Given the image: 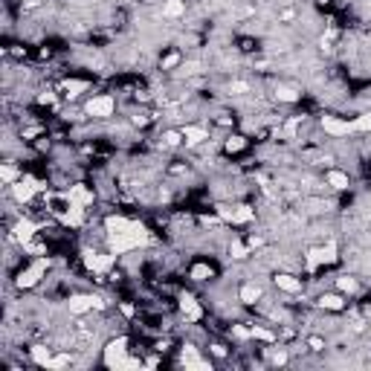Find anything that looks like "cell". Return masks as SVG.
<instances>
[{
  "label": "cell",
  "instance_id": "cell-28",
  "mask_svg": "<svg viewBox=\"0 0 371 371\" xmlns=\"http://www.w3.org/2000/svg\"><path fill=\"white\" fill-rule=\"evenodd\" d=\"M275 96L281 99V102H299V93H296L293 87H278V90H275Z\"/></svg>",
  "mask_w": 371,
  "mask_h": 371
},
{
  "label": "cell",
  "instance_id": "cell-27",
  "mask_svg": "<svg viewBox=\"0 0 371 371\" xmlns=\"http://www.w3.org/2000/svg\"><path fill=\"white\" fill-rule=\"evenodd\" d=\"M183 0H168L165 3V9H163V15H168V18H177V15H183Z\"/></svg>",
  "mask_w": 371,
  "mask_h": 371
},
{
  "label": "cell",
  "instance_id": "cell-6",
  "mask_svg": "<svg viewBox=\"0 0 371 371\" xmlns=\"http://www.w3.org/2000/svg\"><path fill=\"white\" fill-rule=\"evenodd\" d=\"M41 189V183L32 177H21L18 183H12V197L18 200V203H29L32 200V194Z\"/></svg>",
  "mask_w": 371,
  "mask_h": 371
},
{
  "label": "cell",
  "instance_id": "cell-18",
  "mask_svg": "<svg viewBox=\"0 0 371 371\" xmlns=\"http://www.w3.org/2000/svg\"><path fill=\"white\" fill-rule=\"evenodd\" d=\"M64 223L67 226H82V220H84V206H79V203H73V206L67 209V215H64Z\"/></svg>",
  "mask_w": 371,
  "mask_h": 371
},
{
  "label": "cell",
  "instance_id": "cell-3",
  "mask_svg": "<svg viewBox=\"0 0 371 371\" xmlns=\"http://www.w3.org/2000/svg\"><path fill=\"white\" fill-rule=\"evenodd\" d=\"M47 267H50V258H38V261L32 264V267H27L24 273L15 278V284L21 290H29V287H35L38 281L44 278V273H47Z\"/></svg>",
  "mask_w": 371,
  "mask_h": 371
},
{
  "label": "cell",
  "instance_id": "cell-29",
  "mask_svg": "<svg viewBox=\"0 0 371 371\" xmlns=\"http://www.w3.org/2000/svg\"><path fill=\"white\" fill-rule=\"evenodd\" d=\"M252 220V209L249 206H235V223H247Z\"/></svg>",
  "mask_w": 371,
  "mask_h": 371
},
{
  "label": "cell",
  "instance_id": "cell-36",
  "mask_svg": "<svg viewBox=\"0 0 371 371\" xmlns=\"http://www.w3.org/2000/svg\"><path fill=\"white\" fill-rule=\"evenodd\" d=\"M55 102V96L53 93H50V90H47V93H41V96H38V105H53Z\"/></svg>",
  "mask_w": 371,
  "mask_h": 371
},
{
  "label": "cell",
  "instance_id": "cell-24",
  "mask_svg": "<svg viewBox=\"0 0 371 371\" xmlns=\"http://www.w3.org/2000/svg\"><path fill=\"white\" fill-rule=\"evenodd\" d=\"M249 336L264 339V342H275V333L273 330H267V328H261V325H252V328H249Z\"/></svg>",
  "mask_w": 371,
  "mask_h": 371
},
{
  "label": "cell",
  "instance_id": "cell-34",
  "mask_svg": "<svg viewBox=\"0 0 371 371\" xmlns=\"http://www.w3.org/2000/svg\"><path fill=\"white\" fill-rule=\"evenodd\" d=\"M177 64H180V55L177 53H171V55H165V58H163V67L165 70H168V67H177Z\"/></svg>",
  "mask_w": 371,
  "mask_h": 371
},
{
  "label": "cell",
  "instance_id": "cell-37",
  "mask_svg": "<svg viewBox=\"0 0 371 371\" xmlns=\"http://www.w3.org/2000/svg\"><path fill=\"white\" fill-rule=\"evenodd\" d=\"M212 354H215V357H226V348H223V345H212Z\"/></svg>",
  "mask_w": 371,
  "mask_h": 371
},
{
  "label": "cell",
  "instance_id": "cell-31",
  "mask_svg": "<svg viewBox=\"0 0 371 371\" xmlns=\"http://www.w3.org/2000/svg\"><path fill=\"white\" fill-rule=\"evenodd\" d=\"M354 128L357 131H371V113H362L359 119H354Z\"/></svg>",
  "mask_w": 371,
  "mask_h": 371
},
{
  "label": "cell",
  "instance_id": "cell-20",
  "mask_svg": "<svg viewBox=\"0 0 371 371\" xmlns=\"http://www.w3.org/2000/svg\"><path fill=\"white\" fill-rule=\"evenodd\" d=\"M336 290H339V293H348V296L357 293V278H354V275H339V278H336Z\"/></svg>",
  "mask_w": 371,
  "mask_h": 371
},
{
  "label": "cell",
  "instance_id": "cell-21",
  "mask_svg": "<svg viewBox=\"0 0 371 371\" xmlns=\"http://www.w3.org/2000/svg\"><path fill=\"white\" fill-rule=\"evenodd\" d=\"M32 359H35L38 365H47V368H50V362H53V354H50V348H44V345H35V348H32Z\"/></svg>",
  "mask_w": 371,
  "mask_h": 371
},
{
  "label": "cell",
  "instance_id": "cell-19",
  "mask_svg": "<svg viewBox=\"0 0 371 371\" xmlns=\"http://www.w3.org/2000/svg\"><path fill=\"white\" fill-rule=\"evenodd\" d=\"M183 365H192V368H209L206 362L197 357V351H194L192 345H186V348H183Z\"/></svg>",
  "mask_w": 371,
  "mask_h": 371
},
{
  "label": "cell",
  "instance_id": "cell-1",
  "mask_svg": "<svg viewBox=\"0 0 371 371\" xmlns=\"http://www.w3.org/2000/svg\"><path fill=\"white\" fill-rule=\"evenodd\" d=\"M108 238H110V252H128L137 249L148 241V229L128 218H108Z\"/></svg>",
  "mask_w": 371,
  "mask_h": 371
},
{
  "label": "cell",
  "instance_id": "cell-33",
  "mask_svg": "<svg viewBox=\"0 0 371 371\" xmlns=\"http://www.w3.org/2000/svg\"><path fill=\"white\" fill-rule=\"evenodd\" d=\"M64 365H70L67 354H58V357H53V362H50V368H64Z\"/></svg>",
  "mask_w": 371,
  "mask_h": 371
},
{
  "label": "cell",
  "instance_id": "cell-9",
  "mask_svg": "<svg viewBox=\"0 0 371 371\" xmlns=\"http://www.w3.org/2000/svg\"><path fill=\"white\" fill-rule=\"evenodd\" d=\"M35 232H38V226L32 223V220H27V218H21L18 223H15V229H12V235H15V241L18 244H32V238H35Z\"/></svg>",
  "mask_w": 371,
  "mask_h": 371
},
{
  "label": "cell",
  "instance_id": "cell-30",
  "mask_svg": "<svg viewBox=\"0 0 371 371\" xmlns=\"http://www.w3.org/2000/svg\"><path fill=\"white\" fill-rule=\"evenodd\" d=\"M163 139H165L168 148H174V145H180V142H186V139H183V131H168Z\"/></svg>",
  "mask_w": 371,
  "mask_h": 371
},
{
  "label": "cell",
  "instance_id": "cell-11",
  "mask_svg": "<svg viewBox=\"0 0 371 371\" xmlns=\"http://www.w3.org/2000/svg\"><path fill=\"white\" fill-rule=\"evenodd\" d=\"M180 310H183V316L189 319V322H194V319L203 316V307H200V304H197V299H194V296H189V293H186V296H180Z\"/></svg>",
  "mask_w": 371,
  "mask_h": 371
},
{
  "label": "cell",
  "instance_id": "cell-10",
  "mask_svg": "<svg viewBox=\"0 0 371 371\" xmlns=\"http://www.w3.org/2000/svg\"><path fill=\"white\" fill-rule=\"evenodd\" d=\"M322 128H325L328 134H336V137L357 131V128H354V122H342V119H336V116H322Z\"/></svg>",
  "mask_w": 371,
  "mask_h": 371
},
{
  "label": "cell",
  "instance_id": "cell-26",
  "mask_svg": "<svg viewBox=\"0 0 371 371\" xmlns=\"http://www.w3.org/2000/svg\"><path fill=\"white\" fill-rule=\"evenodd\" d=\"M209 275H212V267H209V264H194V267H192V278H194V281H206Z\"/></svg>",
  "mask_w": 371,
  "mask_h": 371
},
{
  "label": "cell",
  "instance_id": "cell-5",
  "mask_svg": "<svg viewBox=\"0 0 371 371\" xmlns=\"http://www.w3.org/2000/svg\"><path fill=\"white\" fill-rule=\"evenodd\" d=\"M113 108H116V102H113V96H108V93H102V96H93L90 102H87V116H96V119H105V116H110L113 113Z\"/></svg>",
  "mask_w": 371,
  "mask_h": 371
},
{
  "label": "cell",
  "instance_id": "cell-7",
  "mask_svg": "<svg viewBox=\"0 0 371 371\" xmlns=\"http://www.w3.org/2000/svg\"><path fill=\"white\" fill-rule=\"evenodd\" d=\"M70 313H87V310H93V307H102V299L96 296H90V293H76V296H70Z\"/></svg>",
  "mask_w": 371,
  "mask_h": 371
},
{
  "label": "cell",
  "instance_id": "cell-16",
  "mask_svg": "<svg viewBox=\"0 0 371 371\" xmlns=\"http://www.w3.org/2000/svg\"><path fill=\"white\" fill-rule=\"evenodd\" d=\"M328 186H330V189H336V192H345V189L351 186V180H348V174H345V171H339V168H330V171H328Z\"/></svg>",
  "mask_w": 371,
  "mask_h": 371
},
{
  "label": "cell",
  "instance_id": "cell-17",
  "mask_svg": "<svg viewBox=\"0 0 371 371\" xmlns=\"http://www.w3.org/2000/svg\"><path fill=\"white\" fill-rule=\"evenodd\" d=\"M319 307H325V310H345V299L339 293H322L319 296Z\"/></svg>",
  "mask_w": 371,
  "mask_h": 371
},
{
  "label": "cell",
  "instance_id": "cell-23",
  "mask_svg": "<svg viewBox=\"0 0 371 371\" xmlns=\"http://www.w3.org/2000/svg\"><path fill=\"white\" fill-rule=\"evenodd\" d=\"M0 177H3V183H9V186H12V183H18V180H21V174H18V168H15L12 163H6V165H0Z\"/></svg>",
  "mask_w": 371,
  "mask_h": 371
},
{
  "label": "cell",
  "instance_id": "cell-25",
  "mask_svg": "<svg viewBox=\"0 0 371 371\" xmlns=\"http://www.w3.org/2000/svg\"><path fill=\"white\" fill-rule=\"evenodd\" d=\"M64 90H67V96L73 99V96H79L82 90H87V82H76V79H67V82H64Z\"/></svg>",
  "mask_w": 371,
  "mask_h": 371
},
{
  "label": "cell",
  "instance_id": "cell-15",
  "mask_svg": "<svg viewBox=\"0 0 371 371\" xmlns=\"http://www.w3.org/2000/svg\"><path fill=\"white\" fill-rule=\"evenodd\" d=\"M238 299H241L244 304H255L258 299H261V287L252 284V281H247V284H241V290H238Z\"/></svg>",
  "mask_w": 371,
  "mask_h": 371
},
{
  "label": "cell",
  "instance_id": "cell-35",
  "mask_svg": "<svg viewBox=\"0 0 371 371\" xmlns=\"http://www.w3.org/2000/svg\"><path fill=\"white\" fill-rule=\"evenodd\" d=\"M229 252H232V258H247V247H244V244H232Z\"/></svg>",
  "mask_w": 371,
  "mask_h": 371
},
{
  "label": "cell",
  "instance_id": "cell-22",
  "mask_svg": "<svg viewBox=\"0 0 371 371\" xmlns=\"http://www.w3.org/2000/svg\"><path fill=\"white\" fill-rule=\"evenodd\" d=\"M244 148H247V139L244 137H229L223 142V151L226 154H238V151H244Z\"/></svg>",
  "mask_w": 371,
  "mask_h": 371
},
{
  "label": "cell",
  "instance_id": "cell-13",
  "mask_svg": "<svg viewBox=\"0 0 371 371\" xmlns=\"http://www.w3.org/2000/svg\"><path fill=\"white\" fill-rule=\"evenodd\" d=\"M67 197L73 200V203H79V206H87V203H93V192L87 189V186H70V192H67Z\"/></svg>",
  "mask_w": 371,
  "mask_h": 371
},
{
  "label": "cell",
  "instance_id": "cell-14",
  "mask_svg": "<svg viewBox=\"0 0 371 371\" xmlns=\"http://www.w3.org/2000/svg\"><path fill=\"white\" fill-rule=\"evenodd\" d=\"M206 137H209L206 128H200V125H186V128H183V139H186V145H200Z\"/></svg>",
  "mask_w": 371,
  "mask_h": 371
},
{
  "label": "cell",
  "instance_id": "cell-12",
  "mask_svg": "<svg viewBox=\"0 0 371 371\" xmlns=\"http://www.w3.org/2000/svg\"><path fill=\"white\" fill-rule=\"evenodd\" d=\"M275 287L284 290V293H302V281L290 273H278L275 275Z\"/></svg>",
  "mask_w": 371,
  "mask_h": 371
},
{
  "label": "cell",
  "instance_id": "cell-4",
  "mask_svg": "<svg viewBox=\"0 0 371 371\" xmlns=\"http://www.w3.org/2000/svg\"><path fill=\"white\" fill-rule=\"evenodd\" d=\"M82 261H84L87 270H93V273H105V270H110V267L116 264V252H110V255H99V252H93V249H84Z\"/></svg>",
  "mask_w": 371,
  "mask_h": 371
},
{
  "label": "cell",
  "instance_id": "cell-32",
  "mask_svg": "<svg viewBox=\"0 0 371 371\" xmlns=\"http://www.w3.org/2000/svg\"><path fill=\"white\" fill-rule=\"evenodd\" d=\"M307 348L310 351H325V339L322 336H307Z\"/></svg>",
  "mask_w": 371,
  "mask_h": 371
},
{
  "label": "cell",
  "instance_id": "cell-8",
  "mask_svg": "<svg viewBox=\"0 0 371 371\" xmlns=\"http://www.w3.org/2000/svg\"><path fill=\"white\" fill-rule=\"evenodd\" d=\"M336 261V247L328 244V247H316L307 252V264L310 267H319V264H333Z\"/></svg>",
  "mask_w": 371,
  "mask_h": 371
},
{
  "label": "cell",
  "instance_id": "cell-2",
  "mask_svg": "<svg viewBox=\"0 0 371 371\" xmlns=\"http://www.w3.org/2000/svg\"><path fill=\"white\" fill-rule=\"evenodd\" d=\"M105 365H110V368H139L142 362L128 357V339L119 336V339L108 342V348H105Z\"/></svg>",
  "mask_w": 371,
  "mask_h": 371
}]
</instances>
